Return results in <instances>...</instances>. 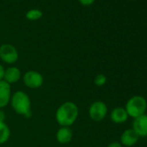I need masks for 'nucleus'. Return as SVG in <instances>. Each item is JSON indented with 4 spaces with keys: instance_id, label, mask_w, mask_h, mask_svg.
I'll list each match as a JSON object with an SVG mask.
<instances>
[{
    "instance_id": "nucleus-1",
    "label": "nucleus",
    "mask_w": 147,
    "mask_h": 147,
    "mask_svg": "<svg viewBox=\"0 0 147 147\" xmlns=\"http://www.w3.org/2000/svg\"><path fill=\"white\" fill-rule=\"evenodd\" d=\"M55 121L60 126L70 127L79 117V107L73 101H65L55 111Z\"/></svg>"
},
{
    "instance_id": "nucleus-2",
    "label": "nucleus",
    "mask_w": 147,
    "mask_h": 147,
    "mask_svg": "<svg viewBox=\"0 0 147 147\" xmlns=\"http://www.w3.org/2000/svg\"><path fill=\"white\" fill-rule=\"evenodd\" d=\"M10 105L17 114L26 118L31 116V100L27 93L21 90L16 91L11 94Z\"/></svg>"
},
{
    "instance_id": "nucleus-3",
    "label": "nucleus",
    "mask_w": 147,
    "mask_h": 147,
    "mask_svg": "<svg viewBox=\"0 0 147 147\" xmlns=\"http://www.w3.org/2000/svg\"><path fill=\"white\" fill-rule=\"evenodd\" d=\"M129 117L135 119L143 114H145L147 109V101L144 97L141 95H134L131 97L125 107Z\"/></svg>"
},
{
    "instance_id": "nucleus-4",
    "label": "nucleus",
    "mask_w": 147,
    "mask_h": 147,
    "mask_svg": "<svg viewBox=\"0 0 147 147\" xmlns=\"http://www.w3.org/2000/svg\"><path fill=\"white\" fill-rule=\"evenodd\" d=\"M22 79L25 87L30 89L40 88L44 82L42 75L36 70H29L25 72L22 76Z\"/></svg>"
},
{
    "instance_id": "nucleus-5",
    "label": "nucleus",
    "mask_w": 147,
    "mask_h": 147,
    "mask_svg": "<svg viewBox=\"0 0 147 147\" xmlns=\"http://www.w3.org/2000/svg\"><path fill=\"white\" fill-rule=\"evenodd\" d=\"M107 113L108 107L107 104L101 100H96L93 102L88 108L89 118L95 122L102 121L107 117Z\"/></svg>"
},
{
    "instance_id": "nucleus-6",
    "label": "nucleus",
    "mask_w": 147,
    "mask_h": 147,
    "mask_svg": "<svg viewBox=\"0 0 147 147\" xmlns=\"http://www.w3.org/2000/svg\"><path fill=\"white\" fill-rule=\"evenodd\" d=\"M18 51L12 44L5 43L0 46V60L3 62L12 65L18 61Z\"/></svg>"
},
{
    "instance_id": "nucleus-7",
    "label": "nucleus",
    "mask_w": 147,
    "mask_h": 147,
    "mask_svg": "<svg viewBox=\"0 0 147 147\" xmlns=\"http://www.w3.org/2000/svg\"><path fill=\"white\" fill-rule=\"evenodd\" d=\"M139 138L147 137V114H143L133 119L131 128Z\"/></svg>"
},
{
    "instance_id": "nucleus-8",
    "label": "nucleus",
    "mask_w": 147,
    "mask_h": 147,
    "mask_svg": "<svg viewBox=\"0 0 147 147\" xmlns=\"http://www.w3.org/2000/svg\"><path fill=\"white\" fill-rule=\"evenodd\" d=\"M22 72L19 67L16 66H11L5 69L4 81L8 84H15L22 79Z\"/></svg>"
},
{
    "instance_id": "nucleus-9",
    "label": "nucleus",
    "mask_w": 147,
    "mask_h": 147,
    "mask_svg": "<svg viewBox=\"0 0 147 147\" xmlns=\"http://www.w3.org/2000/svg\"><path fill=\"white\" fill-rule=\"evenodd\" d=\"M11 87L5 81H0V109L10 104L11 97Z\"/></svg>"
},
{
    "instance_id": "nucleus-10",
    "label": "nucleus",
    "mask_w": 147,
    "mask_h": 147,
    "mask_svg": "<svg viewBox=\"0 0 147 147\" xmlns=\"http://www.w3.org/2000/svg\"><path fill=\"white\" fill-rule=\"evenodd\" d=\"M139 139L138 134L131 128L125 130L120 136V144L126 147L133 146Z\"/></svg>"
},
{
    "instance_id": "nucleus-11",
    "label": "nucleus",
    "mask_w": 147,
    "mask_h": 147,
    "mask_svg": "<svg viewBox=\"0 0 147 147\" xmlns=\"http://www.w3.org/2000/svg\"><path fill=\"white\" fill-rule=\"evenodd\" d=\"M56 141L61 144H66L71 142L73 138V131L71 127L60 126L55 133Z\"/></svg>"
},
{
    "instance_id": "nucleus-12",
    "label": "nucleus",
    "mask_w": 147,
    "mask_h": 147,
    "mask_svg": "<svg viewBox=\"0 0 147 147\" xmlns=\"http://www.w3.org/2000/svg\"><path fill=\"white\" fill-rule=\"evenodd\" d=\"M128 114L124 107H115L112 110L110 113L111 120L115 124H122L125 123L128 119Z\"/></svg>"
},
{
    "instance_id": "nucleus-13",
    "label": "nucleus",
    "mask_w": 147,
    "mask_h": 147,
    "mask_svg": "<svg viewBox=\"0 0 147 147\" xmlns=\"http://www.w3.org/2000/svg\"><path fill=\"white\" fill-rule=\"evenodd\" d=\"M11 138V129L5 122H0V144H4Z\"/></svg>"
},
{
    "instance_id": "nucleus-14",
    "label": "nucleus",
    "mask_w": 147,
    "mask_h": 147,
    "mask_svg": "<svg viewBox=\"0 0 147 147\" xmlns=\"http://www.w3.org/2000/svg\"><path fill=\"white\" fill-rule=\"evenodd\" d=\"M25 17L28 20L36 21V20L40 19L42 17V11L38 9H31L29 11H27Z\"/></svg>"
},
{
    "instance_id": "nucleus-15",
    "label": "nucleus",
    "mask_w": 147,
    "mask_h": 147,
    "mask_svg": "<svg viewBox=\"0 0 147 147\" xmlns=\"http://www.w3.org/2000/svg\"><path fill=\"white\" fill-rule=\"evenodd\" d=\"M107 79L105 75H103V74H99V75L95 76L94 80V83L97 87H103L107 83Z\"/></svg>"
},
{
    "instance_id": "nucleus-16",
    "label": "nucleus",
    "mask_w": 147,
    "mask_h": 147,
    "mask_svg": "<svg viewBox=\"0 0 147 147\" xmlns=\"http://www.w3.org/2000/svg\"><path fill=\"white\" fill-rule=\"evenodd\" d=\"M78 1L84 6H89L95 2V0H78Z\"/></svg>"
},
{
    "instance_id": "nucleus-17",
    "label": "nucleus",
    "mask_w": 147,
    "mask_h": 147,
    "mask_svg": "<svg viewBox=\"0 0 147 147\" xmlns=\"http://www.w3.org/2000/svg\"><path fill=\"white\" fill-rule=\"evenodd\" d=\"M6 114L3 109H0V122H5Z\"/></svg>"
},
{
    "instance_id": "nucleus-18",
    "label": "nucleus",
    "mask_w": 147,
    "mask_h": 147,
    "mask_svg": "<svg viewBox=\"0 0 147 147\" xmlns=\"http://www.w3.org/2000/svg\"><path fill=\"white\" fill-rule=\"evenodd\" d=\"M5 67L3 65L0 64V81H4V75H5Z\"/></svg>"
},
{
    "instance_id": "nucleus-19",
    "label": "nucleus",
    "mask_w": 147,
    "mask_h": 147,
    "mask_svg": "<svg viewBox=\"0 0 147 147\" xmlns=\"http://www.w3.org/2000/svg\"><path fill=\"white\" fill-rule=\"evenodd\" d=\"M107 147H122V144L119 143V142H117V141H114V142H112L110 143Z\"/></svg>"
}]
</instances>
